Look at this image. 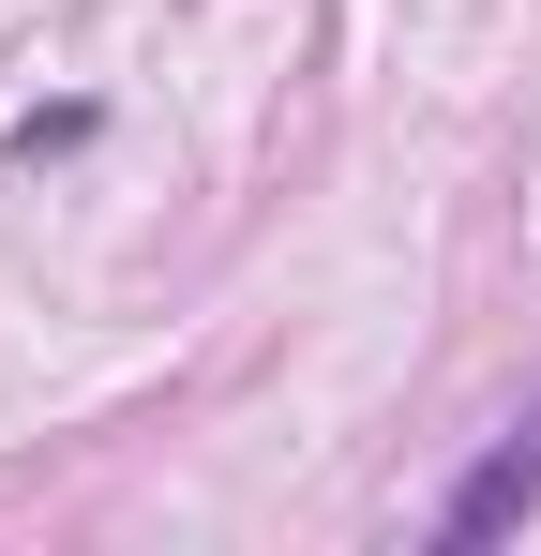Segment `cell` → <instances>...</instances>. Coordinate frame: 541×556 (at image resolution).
Returning <instances> with one entry per match:
<instances>
[{"label": "cell", "instance_id": "1", "mask_svg": "<svg viewBox=\"0 0 541 556\" xmlns=\"http://www.w3.org/2000/svg\"><path fill=\"white\" fill-rule=\"evenodd\" d=\"M527 511H541V406H527V421H512V437H496V452L437 496V542H451V556H481V542H512Z\"/></svg>", "mask_w": 541, "mask_h": 556}]
</instances>
